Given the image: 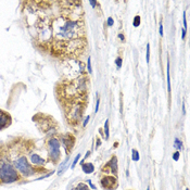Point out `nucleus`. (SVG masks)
I'll return each instance as SVG.
<instances>
[{
  "instance_id": "obj_29",
  "label": "nucleus",
  "mask_w": 190,
  "mask_h": 190,
  "mask_svg": "<svg viewBox=\"0 0 190 190\" xmlns=\"http://www.w3.org/2000/svg\"><path fill=\"white\" fill-rule=\"evenodd\" d=\"M185 37H186V30L183 28V30H182V38L185 39Z\"/></svg>"
},
{
  "instance_id": "obj_27",
  "label": "nucleus",
  "mask_w": 190,
  "mask_h": 190,
  "mask_svg": "<svg viewBox=\"0 0 190 190\" xmlns=\"http://www.w3.org/2000/svg\"><path fill=\"white\" fill-rule=\"evenodd\" d=\"M99 105H100V100L98 99V100H97V104H96V110H95V112H96V113L99 111Z\"/></svg>"
},
{
  "instance_id": "obj_32",
  "label": "nucleus",
  "mask_w": 190,
  "mask_h": 190,
  "mask_svg": "<svg viewBox=\"0 0 190 190\" xmlns=\"http://www.w3.org/2000/svg\"><path fill=\"white\" fill-rule=\"evenodd\" d=\"M147 190H149V188H148V189H147Z\"/></svg>"
},
{
  "instance_id": "obj_24",
  "label": "nucleus",
  "mask_w": 190,
  "mask_h": 190,
  "mask_svg": "<svg viewBox=\"0 0 190 190\" xmlns=\"http://www.w3.org/2000/svg\"><path fill=\"white\" fill-rule=\"evenodd\" d=\"M159 32H160V35L161 36H163V24L162 22L160 23V27H159Z\"/></svg>"
},
{
  "instance_id": "obj_19",
  "label": "nucleus",
  "mask_w": 190,
  "mask_h": 190,
  "mask_svg": "<svg viewBox=\"0 0 190 190\" xmlns=\"http://www.w3.org/2000/svg\"><path fill=\"white\" fill-rule=\"evenodd\" d=\"M87 70H88V73H89V74H91L92 68H91V59H90V57L87 59Z\"/></svg>"
},
{
  "instance_id": "obj_23",
  "label": "nucleus",
  "mask_w": 190,
  "mask_h": 190,
  "mask_svg": "<svg viewBox=\"0 0 190 190\" xmlns=\"http://www.w3.org/2000/svg\"><path fill=\"white\" fill-rule=\"evenodd\" d=\"M107 24H108V26H110V27H111V26H113V24H114L113 19H112V17H109V19H108V21H107Z\"/></svg>"
},
{
  "instance_id": "obj_4",
  "label": "nucleus",
  "mask_w": 190,
  "mask_h": 190,
  "mask_svg": "<svg viewBox=\"0 0 190 190\" xmlns=\"http://www.w3.org/2000/svg\"><path fill=\"white\" fill-rule=\"evenodd\" d=\"M27 159L30 161V163L35 167L37 169V171L40 172V171H45L44 169V166L47 164L48 161L46 159H44L43 156H40L38 153L34 151H28L27 152Z\"/></svg>"
},
{
  "instance_id": "obj_25",
  "label": "nucleus",
  "mask_w": 190,
  "mask_h": 190,
  "mask_svg": "<svg viewBox=\"0 0 190 190\" xmlns=\"http://www.w3.org/2000/svg\"><path fill=\"white\" fill-rule=\"evenodd\" d=\"M87 183H88V185H89V186H90V188H91V189H96V186H95V185L92 184L91 180L88 179V180H87Z\"/></svg>"
},
{
  "instance_id": "obj_11",
  "label": "nucleus",
  "mask_w": 190,
  "mask_h": 190,
  "mask_svg": "<svg viewBox=\"0 0 190 190\" xmlns=\"http://www.w3.org/2000/svg\"><path fill=\"white\" fill-rule=\"evenodd\" d=\"M166 77H167V90H169V92H171V75H169V61H167Z\"/></svg>"
},
{
  "instance_id": "obj_28",
  "label": "nucleus",
  "mask_w": 190,
  "mask_h": 190,
  "mask_svg": "<svg viewBox=\"0 0 190 190\" xmlns=\"http://www.w3.org/2000/svg\"><path fill=\"white\" fill-rule=\"evenodd\" d=\"M89 3L91 4L92 8H96V6L98 4V2H96V1H89Z\"/></svg>"
},
{
  "instance_id": "obj_22",
  "label": "nucleus",
  "mask_w": 190,
  "mask_h": 190,
  "mask_svg": "<svg viewBox=\"0 0 190 190\" xmlns=\"http://www.w3.org/2000/svg\"><path fill=\"white\" fill-rule=\"evenodd\" d=\"M173 159H174V161L179 160V151H176L175 153L173 154Z\"/></svg>"
},
{
  "instance_id": "obj_13",
  "label": "nucleus",
  "mask_w": 190,
  "mask_h": 190,
  "mask_svg": "<svg viewBox=\"0 0 190 190\" xmlns=\"http://www.w3.org/2000/svg\"><path fill=\"white\" fill-rule=\"evenodd\" d=\"M174 147H175L176 149H178V150H183V148H184L183 141H180L178 138H175V140H174Z\"/></svg>"
},
{
  "instance_id": "obj_16",
  "label": "nucleus",
  "mask_w": 190,
  "mask_h": 190,
  "mask_svg": "<svg viewBox=\"0 0 190 190\" xmlns=\"http://www.w3.org/2000/svg\"><path fill=\"white\" fill-rule=\"evenodd\" d=\"M81 160V154H77L76 156H75V159H74V161H73V163H72V165H71V169H75V166L77 165V163H78V161Z\"/></svg>"
},
{
  "instance_id": "obj_8",
  "label": "nucleus",
  "mask_w": 190,
  "mask_h": 190,
  "mask_svg": "<svg viewBox=\"0 0 190 190\" xmlns=\"http://www.w3.org/2000/svg\"><path fill=\"white\" fill-rule=\"evenodd\" d=\"M107 166L110 169V171H109L110 173L113 174V175L116 177V176H118V159H116V156H112L111 160L107 163Z\"/></svg>"
},
{
  "instance_id": "obj_34",
  "label": "nucleus",
  "mask_w": 190,
  "mask_h": 190,
  "mask_svg": "<svg viewBox=\"0 0 190 190\" xmlns=\"http://www.w3.org/2000/svg\"><path fill=\"white\" fill-rule=\"evenodd\" d=\"M0 184H1V182H0Z\"/></svg>"
},
{
  "instance_id": "obj_33",
  "label": "nucleus",
  "mask_w": 190,
  "mask_h": 190,
  "mask_svg": "<svg viewBox=\"0 0 190 190\" xmlns=\"http://www.w3.org/2000/svg\"><path fill=\"white\" fill-rule=\"evenodd\" d=\"M186 190H189V189H186Z\"/></svg>"
},
{
  "instance_id": "obj_21",
  "label": "nucleus",
  "mask_w": 190,
  "mask_h": 190,
  "mask_svg": "<svg viewBox=\"0 0 190 190\" xmlns=\"http://www.w3.org/2000/svg\"><path fill=\"white\" fill-rule=\"evenodd\" d=\"M122 63H123V61H122V58H116V60H115V64H116V66L118 67H122Z\"/></svg>"
},
{
  "instance_id": "obj_5",
  "label": "nucleus",
  "mask_w": 190,
  "mask_h": 190,
  "mask_svg": "<svg viewBox=\"0 0 190 190\" xmlns=\"http://www.w3.org/2000/svg\"><path fill=\"white\" fill-rule=\"evenodd\" d=\"M59 139H60V142L62 145L64 151H65V154L66 155H70L71 151H72L75 146V137L72 134L67 132V134L61 135V138Z\"/></svg>"
},
{
  "instance_id": "obj_1",
  "label": "nucleus",
  "mask_w": 190,
  "mask_h": 190,
  "mask_svg": "<svg viewBox=\"0 0 190 190\" xmlns=\"http://www.w3.org/2000/svg\"><path fill=\"white\" fill-rule=\"evenodd\" d=\"M27 150L21 149V148L14 147V149L9 150V155L14 165L15 169L19 172L22 178H30L34 176L35 174H38L39 172L35 169L30 163L27 159Z\"/></svg>"
},
{
  "instance_id": "obj_10",
  "label": "nucleus",
  "mask_w": 190,
  "mask_h": 190,
  "mask_svg": "<svg viewBox=\"0 0 190 190\" xmlns=\"http://www.w3.org/2000/svg\"><path fill=\"white\" fill-rule=\"evenodd\" d=\"M68 160H70V155H67L66 156V159L65 160L63 161L62 163H61V165H60V167H59V171H58V175H62L63 174V172L65 171L66 169H67L70 165H68Z\"/></svg>"
},
{
  "instance_id": "obj_31",
  "label": "nucleus",
  "mask_w": 190,
  "mask_h": 190,
  "mask_svg": "<svg viewBox=\"0 0 190 190\" xmlns=\"http://www.w3.org/2000/svg\"><path fill=\"white\" fill-rule=\"evenodd\" d=\"M100 145H101V141L99 140V139H97V146H96V147H99Z\"/></svg>"
},
{
  "instance_id": "obj_12",
  "label": "nucleus",
  "mask_w": 190,
  "mask_h": 190,
  "mask_svg": "<svg viewBox=\"0 0 190 190\" xmlns=\"http://www.w3.org/2000/svg\"><path fill=\"white\" fill-rule=\"evenodd\" d=\"M132 159L134 162H138L139 159H140V155H139V152L137 151L136 149H132Z\"/></svg>"
},
{
  "instance_id": "obj_9",
  "label": "nucleus",
  "mask_w": 190,
  "mask_h": 190,
  "mask_svg": "<svg viewBox=\"0 0 190 190\" xmlns=\"http://www.w3.org/2000/svg\"><path fill=\"white\" fill-rule=\"evenodd\" d=\"M81 169L85 174H91L95 172V166L92 163H83L81 164Z\"/></svg>"
},
{
  "instance_id": "obj_3",
  "label": "nucleus",
  "mask_w": 190,
  "mask_h": 190,
  "mask_svg": "<svg viewBox=\"0 0 190 190\" xmlns=\"http://www.w3.org/2000/svg\"><path fill=\"white\" fill-rule=\"evenodd\" d=\"M46 150H47L48 161L58 164L61 159V142L57 136L46 138Z\"/></svg>"
},
{
  "instance_id": "obj_7",
  "label": "nucleus",
  "mask_w": 190,
  "mask_h": 190,
  "mask_svg": "<svg viewBox=\"0 0 190 190\" xmlns=\"http://www.w3.org/2000/svg\"><path fill=\"white\" fill-rule=\"evenodd\" d=\"M12 124V116L9 112L0 109V130L8 128Z\"/></svg>"
},
{
  "instance_id": "obj_15",
  "label": "nucleus",
  "mask_w": 190,
  "mask_h": 190,
  "mask_svg": "<svg viewBox=\"0 0 190 190\" xmlns=\"http://www.w3.org/2000/svg\"><path fill=\"white\" fill-rule=\"evenodd\" d=\"M73 190H90L89 187L87 186V184H84V183H79L77 185L76 189H73Z\"/></svg>"
},
{
  "instance_id": "obj_17",
  "label": "nucleus",
  "mask_w": 190,
  "mask_h": 190,
  "mask_svg": "<svg viewBox=\"0 0 190 190\" xmlns=\"http://www.w3.org/2000/svg\"><path fill=\"white\" fill-rule=\"evenodd\" d=\"M132 25H134L135 27H138V26L140 25V16H139V15H136V16L134 17V21H132Z\"/></svg>"
},
{
  "instance_id": "obj_14",
  "label": "nucleus",
  "mask_w": 190,
  "mask_h": 190,
  "mask_svg": "<svg viewBox=\"0 0 190 190\" xmlns=\"http://www.w3.org/2000/svg\"><path fill=\"white\" fill-rule=\"evenodd\" d=\"M104 135H105V139H109L110 137V132H109V120L105 121L104 123Z\"/></svg>"
},
{
  "instance_id": "obj_30",
  "label": "nucleus",
  "mask_w": 190,
  "mask_h": 190,
  "mask_svg": "<svg viewBox=\"0 0 190 190\" xmlns=\"http://www.w3.org/2000/svg\"><path fill=\"white\" fill-rule=\"evenodd\" d=\"M118 37H120V39H121V40H122V41H124V35H123V33H120V34H118Z\"/></svg>"
},
{
  "instance_id": "obj_6",
  "label": "nucleus",
  "mask_w": 190,
  "mask_h": 190,
  "mask_svg": "<svg viewBox=\"0 0 190 190\" xmlns=\"http://www.w3.org/2000/svg\"><path fill=\"white\" fill-rule=\"evenodd\" d=\"M101 186L104 190H114L118 188V178L113 175H104L100 180Z\"/></svg>"
},
{
  "instance_id": "obj_18",
  "label": "nucleus",
  "mask_w": 190,
  "mask_h": 190,
  "mask_svg": "<svg viewBox=\"0 0 190 190\" xmlns=\"http://www.w3.org/2000/svg\"><path fill=\"white\" fill-rule=\"evenodd\" d=\"M146 61H147V63L150 62V44L148 43L147 45V52H146Z\"/></svg>"
},
{
  "instance_id": "obj_20",
  "label": "nucleus",
  "mask_w": 190,
  "mask_h": 190,
  "mask_svg": "<svg viewBox=\"0 0 190 190\" xmlns=\"http://www.w3.org/2000/svg\"><path fill=\"white\" fill-rule=\"evenodd\" d=\"M183 20H184V30H187V20H186V11H184V14H183Z\"/></svg>"
},
{
  "instance_id": "obj_2",
  "label": "nucleus",
  "mask_w": 190,
  "mask_h": 190,
  "mask_svg": "<svg viewBox=\"0 0 190 190\" xmlns=\"http://www.w3.org/2000/svg\"><path fill=\"white\" fill-rule=\"evenodd\" d=\"M23 179L15 169L9 155V151L0 148V182L1 184H13Z\"/></svg>"
},
{
  "instance_id": "obj_26",
  "label": "nucleus",
  "mask_w": 190,
  "mask_h": 190,
  "mask_svg": "<svg viewBox=\"0 0 190 190\" xmlns=\"http://www.w3.org/2000/svg\"><path fill=\"white\" fill-rule=\"evenodd\" d=\"M89 118H90V116L89 115H87V118H85V121H84V124H83V127H85L86 125L88 124V121H89Z\"/></svg>"
}]
</instances>
